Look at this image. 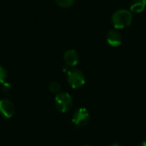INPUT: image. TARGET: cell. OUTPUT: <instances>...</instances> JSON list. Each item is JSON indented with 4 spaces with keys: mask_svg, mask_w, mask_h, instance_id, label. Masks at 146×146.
<instances>
[{
    "mask_svg": "<svg viewBox=\"0 0 146 146\" xmlns=\"http://www.w3.org/2000/svg\"><path fill=\"white\" fill-rule=\"evenodd\" d=\"M132 21L133 15L127 9H119L112 15V23L116 29H122L130 26Z\"/></svg>",
    "mask_w": 146,
    "mask_h": 146,
    "instance_id": "6da1fadb",
    "label": "cell"
},
{
    "mask_svg": "<svg viewBox=\"0 0 146 146\" xmlns=\"http://www.w3.org/2000/svg\"><path fill=\"white\" fill-rule=\"evenodd\" d=\"M55 104L58 111L61 113H66L72 107V97L67 92H59L55 98Z\"/></svg>",
    "mask_w": 146,
    "mask_h": 146,
    "instance_id": "7a4b0ae2",
    "label": "cell"
},
{
    "mask_svg": "<svg viewBox=\"0 0 146 146\" xmlns=\"http://www.w3.org/2000/svg\"><path fill=\"white\" fill-rule=\"evenodd\" d=\"M68 82L74 89H78L84 86L86 82L84 74L79 69L70 70L68 73Z\"/></svg>",
    "mask_w": 146,
    "mask_h": 146,
    "instance_id": "3957f363",
    "label": "cell"
},
{
    "mask_svg": "<svg viewBox=\"0 0 146 146\" xmlns=\"http://www.w3.org/2000/svg\"><path fill=\"white\" fill-rule=\"evenodd\" d=\"M89 120H90V114L88 110L85 108H80L74 114L72 121L76 127H82L88 123Z\"/></svg>",
    "mask_w": 146,
    "mask_h": 146,
    "instance_id": "277c9868",
    "label": "cell"
},
{
    "mask_svg": "<svg viewBox=\"0 0 146 146\" xmlns=\"http://www.w3.org/2000/svg\"><path fill=\"white\" fill-rule=\"evenodd\" d=\"M0 114L5 118H11L15 114V106L9 99L0 100Z\"/></svg>",
    "mask_w": 146,
    "mask_h": 146,
    "instance_id": "5b68a950",
    "label": "cell"
},
{
    "mask_svg": "<svg viewBox=\"0 0 146 146\" xmlns=\"http://www.w3.org/2000/svg\"><path fill=\"white\" fill-rule=\"evenodd\" d=\"M107 42L110 45L113 47H117L121 45L122 42V37L121 33L116 30H111L107 34Z\"/></svg>",
    "mask_w": 146,
    "mask_h": 146,
    "instance_id": "8992f818",
    "label": "cell"
},
{
    "mask_svg": "<svg viewBox=\"0 0 146 146\" xmlns=\"http://www.w3.org/2000/svg\"><path fill=\"white\" fill-rule=\"evenodd\" d=\"M64 61L68 66L74 67L79 62V56L74 50H68L64 54Z\"/></svg>",
    "mask_w": 146,
    "mask_h": 146,
    "instance_id": "52a82bcc",
    "label": "cell"
},
{
    "mask_svg": "<svg viewBox=\"0 0 146 146\" xmlns=\"http://www.w3.org/2000/svg\"><path fill=\"white\" fill-rule=\"evenodd\" d=\"M146 6V0H133L131 4V11L133 13H141Z\"/></svg>",
    "mask_w": 146,
    "mask_h": 146,
    "instance_id": "ba28073f",
    "label": "cell"
},
{
    "mask_svg": "<svg viewBox=\"0 0 146 146\" xmlns=\"http://www.w3.org/2000/svg\"><path fill=\"white\" fill-rule=\"evenodd\" d=\"M55 1L57 3V5L62 8H69L74 3V0H55Z\"/></svg>",
    "mask_w": 146,
    "mask_h": 146,
    "instance_id": "9c48e42d",
    "label": "cell"
},
{
    "mask_svg": "<svg viewBox=\"0 0 146 146\" xmlns=\"http://www.w3.org/2000/svg\"><path fill=\"white\" fill-rule=\"evenodd\" d=\"M49 90L52 93H59V92L61 90L60 84L58 82H56V81L51 82L49 86Z\"/></svg>",
    "mask_w": 146,
    "mask_h": 146,
    "instance_id": "30bf717a",
    "label": "cell"
},
{
    "mask_svg": "<svg viewBox=\"0 0 146 146\" xmlns=\"http://www.w3.org/2000/svg\"><path fill=\"white\" fill-rule=\"evenodd\" d=\"M6 78H7V71L2 65H0V84L5 82Z\"/></svg>",
    "mask_w": 146,
    "mask_h": 146,
    "instance_id": "8fae6325",
    "label": "cell"
},
{
    "mask_svg": "<svg viewBox=\"0 0 146 146\" xmlns=\"http://www.w3.org/2000/svg\"><path fill=\"white\" fill-rule=\"evenodd\" d=\"M10 88H11V86H10L9 83L3 82V83L2 84L1 89H2V91H3V92H9V91L10 90Z\"/></svg>",
    "mask_w": 146,
    "mask_h": 146,
    "instance_id": "7c38bea8",
    "label": "cell"
},
{
    "mask_svg": "<svg viewBox=\"0 0 146 146\" xmlns=\"http://www.w3.org/2000/svg\"><path fill=\"white\" fill-rule=\"evenodd\" d=\"M139 146H146V141H144V142H142L140 145Z\"/></svg>",
    "mask_w": 146,
    "mask_h": 146,
    "instance_id": "4fadbf2b",
    "label": "cell"
},
{
    "mask_svg": "<svg viewBox=\"0 0 146 146\" xmlns=\"http://www.w3.org/2000/svg\"><path fill=\"white\" fill-rule=\"evenodd\" d=\"M110 146H121L120 145H118V144H113V145H110Z\"/></svg>",
    "mask_w": 146,
    "mask_h": 146,
    "instance_id": "5bb4252c",
    "label": "cell"
},
{
    "mask_svg": "<svg viewBox=\"0 0 146 146\" xmlns=\"http://www.w3.org/2000/svg\"><path fill=\"white\" fill-rule=\"evenodd\" d=\"M83 146H89V145H83Z\"/></svg>",
    "mask_w": 146,
    "mask_h": 146,
    "instance_id": "9a60e30c",
    "label": "cell"
}]
</instances>
